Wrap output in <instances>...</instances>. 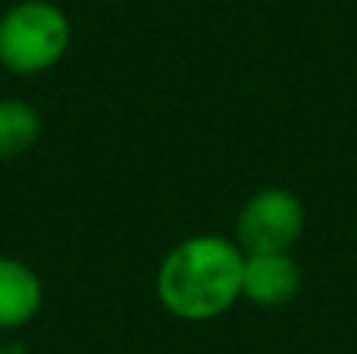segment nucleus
I'll return each instance as SVG.
<instances>
[{
	"label": "nucleus",
	"mask_w": 357,
	"mask_h": 354,
	"mask_svg": "<svg viewBox=\"0 0 357 354\" xmlns=\"http://www.w3.org/2000/svg\"><path fill=\"white\" fill-rule=\"evenodd\" d=\"M245 251L235 238L201 232L176 242L160 257L154 295L169 317L182 323H207L241 301Z\"/></svg>",
	"instance_id": "nucleus-1"
},
{
	"label": "nucleus",
	"mask_w": 357,
	"mask_h": 354,
	"mask_svg": "<svg viewBox=\"0 0 357 354\" xmlns=\"http://www.w3.org/2000/svg\"><path fill=\"white\" fill-rule=\"evenodd\" d=\"M41 138V113L22 98H0V160L29 154Z\"/></svg>",
	"instance_id": "nucleus-6"
},
{
	"label": "nucleus",
	"mask_w": 357,
	"mask_h": 354,
	"mask_svg": "<svg viewBox=\"0 0 357 354\" xmlns=\"http://www.w3.org/2000/svg\"><path fill=\"white\" fill-rule=\"evenodd\" d=\"M307 229L304 201L291 188L270 185L254 192L235 217V245L245 254H291Z\"/></svg>",
	"instance_id": "nucleus-3"
},
{
	"label": "nucleus",
	"mask_w": 357,
	"mask_h": 354,
	"mask_svg": "<svg viewBox=\"0 0 357 354\" xmlns=\"http://www.w3.org/2000/svg\"><path fill=\"white\" fill-rule=\"evenodd\" d=\"M98 3H123V0H98Z\"/></svg>",
	"instance_id": "nucleus-7"
},
{
	"label": "nucleus",
	"mask_w": 357,
	"mask_h": 354,
	"mask_svg": "<svg viewBox=\"0 0 357 354\" xmlns=\"http://www.w3.org/2000/svg\"><path fill=\"white\" fill-rule=\"evenodd\" d=\"M44 282L35 267L0 254V332H19L41 314Z\"/></svg>",
	"instance_id": "nucleus-5"
},
{
	"label": "nucleus",
	"mask_w": 357,
	"mask_h": 354,
	"mask_svg": "<svg viewBox=\"0 0 357 354\" xmlns=\"http://www.w3.org/2000/svg\"><path fill=\"white\" fill-rule=\"evenodd\" d=\"M304 286V270L295 254H245L241 298L254 307L276 311L298 298Z\"/></svg>",
	"instance_id": "nucleus-4"
},
{
	"label": "nucleus",
	"mask_w": 357,
	"mask_h": 354,
	"mask_svg": "<svg viewBox=\"0 0 357 354\" xmlns=\"http://www.w3.org/2000/svg\"><path fill=\"white\" fill-rule=\"evenodd\" d=\"M73 47V22L54 0H16L0 13V66L13 75H41Z\"/></svg>",
	"instance_id": "nucleus-2"
}]
</instances>
